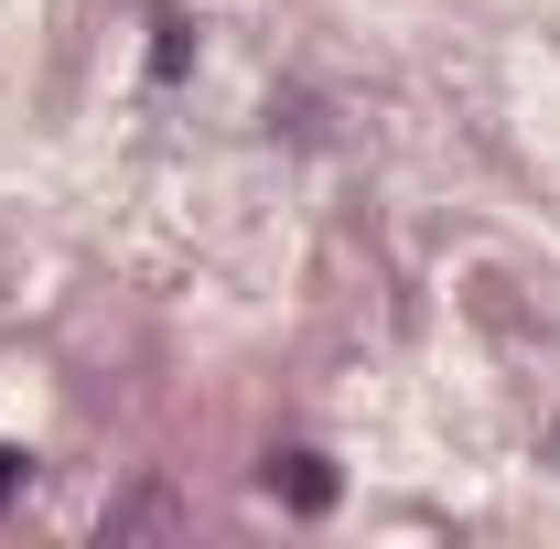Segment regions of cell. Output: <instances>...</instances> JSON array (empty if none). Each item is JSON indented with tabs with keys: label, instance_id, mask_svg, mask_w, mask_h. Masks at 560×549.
I'll return each instance as SVG.
<instances>
[{
	"label": "cell",
	"instance_id": "1",
	"mask_svg": "<svg viewBox=\"0 0 560 549\" xmlns=\"http://www.w3.org/2000/svg\"><path fill=\"white\" fill-rule=\"evenodd\" d=\"M270 484H291V506H335V475H324V453H280Z\"/></svg>",
	"mask_w": 560,
	"mask_h": 549
},
{
	"label": "cell",
	"instance_id": "2",
	"mask_svg": "<svg viewBox=\"0 0 560 549\" xmlns=\"http://www.w3.org/2000/svg\"><path fill=\"white\" fill-rule=\"evenodd\" d=\"M22 475H33V453H22V442H0V506L22 495Z\"/></svg>",
	"mask_w": 560,
	"mask_h": 549
}]
</instances>
